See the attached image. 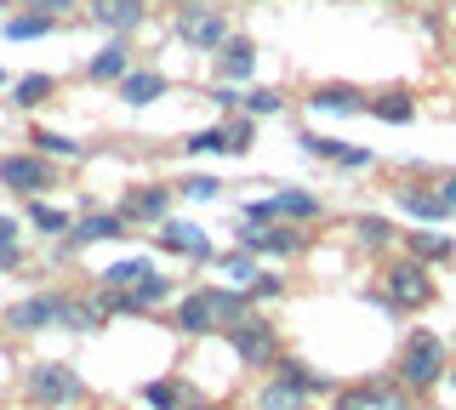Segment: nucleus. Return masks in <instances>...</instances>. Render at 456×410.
I'll return each mask as SVG.
<instances>
[{"label":"nucleus","mask_w":456,"mask_h":410,"mask_svg":"<svg viewBox=\"0 0 456 410\" xmlns=\"http://www.w3.org/2000/svg\"><path fill=\"white\" fill-rule=\"evenodd\" d=\"M246 296H251V302H274V296H285V279H280V274H268V268H263V274H256L251 285H246Z\"/></svg>","instance_id":"38"},{"label":"nucleus","mask_w":456,"mask_h":410,"mask_svg":"<svg viewBox=\"0 0 456 410\" xmlns=\"http://www.w3.org/2000/svg\"><path fill=\"white\" fill-rule=\"evenodd\" d=\"M348 229H354V239H360L365 251H388L394 239H399V229H394V217H377V211H360V217H354Z\"/></svg>","instance_id":"25"},{"label":"nucleus","mask_w":456,"mask_h":410,"mask_svg":"<svg viewBox=\"0 0 456 410\" xmlns=\"http://www.w3.org/2000/svg\"><path fill=\"white\" fill-rule=\"evenodd\" d=\"M52 160L46 154H0V189H12V194H23V200H35V194H46L52 189Z\"/></svg>","instance_id":"8"},{"label":"nucleus","mask_w":456,"mask_h":410,"mask_svg":"<svg viewBox=\"0 0 456 410\" xmlns=\"http://www.w3.org/2000/svg\"><path fill=\"white\" fill-rule=\"evenodd\" d=\"M114 92H120L126 109H149V103H160V97L171 92V80L160 75V68H126V75L114 80Z\"/></svg>","instance_id":"18"},{"label":"nucleus","mask_w":456,"mask_h":410,"mask_svg":"<svg viewBox=\"0 0 456 410\" xmlns=\"http://www.w3.org/2000/svg\"><path fill=\"white\" fill-rule=\"evenodd\" d=\"M177 194H183V200H194V205H206V200H217V194H223V182L217 177H189Z\"/></svg>","instance_id":"39"},{"label":"nucleus","mask_w":456,"mask_h":410,"mask_svg":"<svg viewBox=\"0 0 456 410\" xmlns=\"http://www.w3.org/2000/svg\"><path fill=\"white\" fill-rule=\"evenodd\" d=\"M411 399H417V393L399 388L394 376H377V382H370V410H411Z\"/></svg>","instance_id":"31"},{"label":"nucleus","mask_w":456,"mask_h":410,"mask_svg":"<svg viewBox=\"0 0 456 410\" xmlns=\"http://www.w3.org/2000/svg\"><path fill=\"white\" fill-rule=\"evenodd\" d=\"M23 268V239H0V274H18Z\"/></svg>","instance_id":"40"},{"label":"nucleus","mask_w":456,"mask_h":410,"mask_svg":"<svg viewBox=\"0 0 456 410\" xmlns=\"http://www.w3.org/2000/svg\"><path fill=\"white\" fill-rule=\"evenodd\" d=\"M206 103H217L223 115H228V109H240V92H234V86L223 80V86H211V97H206Z\"/></svg>","instance_id":"42"},{"label":"nucleus","mask_w":456,"mask_h":410,"mask_svg":"<svg viewBox=\"0 0 456 410\" xmlns=\"http://www.w3.org/2000/svg\"><path fill=\"white\" fill-rule=\"evenodd\" d=\"M126 68H132V46H126V35H109L103 52H92V63H86V80H97V86H114Z\"/></svg>","instance_id":"20"},{"label":"nucleus","mask_w":456,"mask_h":410,"mask_svg":"<svg viewBox=\"0 0 456 410\" xmlns=\"http://www.w3.org/2000/svg\"><path fill=\"white\" fill-rule=\"evenodd\" d=\"M223 125H228V154H246L251 137H256V120L251 115H234V120H223Z\"/></svg>","instance_id":"36"},{"label":"nucleus","mask_w":456,"mask_h":410,"mask_svg":"<svg viewBox=\"0 0 456 410\" xmlns=\"http://www.w3.org/2000/svg\"><path fill=\"white\" fill-rule=\"evenodd\" d=\"M23 12H46V18H63V12H75V0H18Z\"/></svg>","instance_id":"41"},{"label":"nucleus","mask_w":456,"mask_h":410,"mask_svg":"<svg viewBox=\"0 0 456 410\" xmlns=\"http://www.w3.org/2000/svg\"><path fill=\"white\" fill-rule=\"evenodd\" d=\"M183 410H228V405H206V399H189Z\"/></svg>","instance_id":"45"},{"label":"nucleus","mask_w":456,"mask_h":410,"mask_svg":"<svg viewBox=\"0 0 456 410\" xmlns=\"http://www.w3.org/2000/svg\"><path fill=\"white\" fill-rule=\"evenodd\" d=\"M451 371V342L439 331H411L394 353V382L411 393H434Z\"/></svg>","instance_id":"1"},{"label":"nucleus","mask_w":456,"mask_h":410,"mask_svg":"<svg viewBox=\"0 0 456 410\" xmlns=\"http://www.w3.org/2000/svg\"><path fill=\"white\" fill-rule=\"evenodd\" d=\"M183 154H228V125H206V132H189L183 137Z\"/></svg>","instance_id":"34"},{"label":"nucleus","mask_w":456,"mask_h":410,"mask_svg":"<svg viewBox=\"0 0 456 410\" xmlns=\"http://www.w3.org/2000/svg\"><path fill=\"white\" fill-rule=\"evenodd\" d=\"M285 109V97L274 86H251V92H240V115H251V120H274Z\"/></svg>","instance_id":"29"},{"label":"nucleus","mask_w":456,"mask_h":410,"mask_svg":"<svg viewBox=\"0 0 456 410\" xmlns=\"http://www.w3.org/2000/svg\"><path fill=\"white\" fill-rule=\"evenodd\" d=\"M211 68H217V80H251L256 75V40L251 35H228L217 52H211Z\"/></svg>","instance_id":"15"},{"label":"nucleus","mask_w":456,"mask_h":410,"mask_svg":"<svg viewBox=\"0 0 456 410\" xmlns=\"http://www.w3.org/2000/svg\"><path fill=\"white\" fill-rule=\"evenodd\" d=\"M28 222H35L40 234H69V222H75V217H69L63 205H46V200L35 194V200H28Z\"/></svg>","instance_id":"33"},{"label":"nucleus","mask_w":456,"mask_h":410,"mask_svg":"<svg viewBox=\"0 0 456 410\" xmlns=\"http://www.w3.org/2000/svg\"><path fill=\"white\" fill-rule=\"evenodd\" d=\"M126 229H132V222H126L120 217V211H86V217H75V222H69V245H103V239H126Z\"/></svg>","instance_id":"17"},{"label":"nucleus","mask_w":456,"mask_h":410,"mask_svg":"<svg viewBox=\"0 0 456 410\" xmlns=\"http://www.w3.org/2000/svg\"><path fill=\"white\" fill-rule=\"evenodd\" d=\"M52 92H57V80H52V75H23L18 86H12V103H18V109H40Z\"/></svg>","instance_id":"32"},{"label":"nucleus","mask_w":456,"mask_h":410,"mask_svg":"<svg viewBox=\"0 0 456 410\" xmlns=\"http://www.w3.org/2000/svg\"><path fill=\"white\" fill-rule=\"evenodd\" d=\"M308 109H320V115H365V92L342 86V80H325V86L308 92Z\"/></svg>","instance_id":"21"},{"label":"nucleus","mask_w":456,"mask_h":410,"mask_svg":"<svg viewBox=\"0 0 456 410\" xmlns=\"http://www.w3.org/2000/svg\"><path fill=\"white\" fill-rule=\"evenodd\" d=\"M28 143H35V154H46V160H80L86 143H75V137H63V132H28Z\"/></svg>","instance_id":"28"},{"label":"nucleus","mask_w":456,"mask_h":410,"mask_svg":"<svg viewBox=\"0 0 456 410\" xmlns=\"http://www.w3.org/2000/svg\"><path fill=\"white\" fill-rule=\"evenodd\" d=\"M434 189H439V200H445V211H451V217H456V172H445V177L434 182Z\"/></svg>","instance_id":"43"},{"label":"nucleus","mask_w":456,"mask_h":410,"mask_svg":"<svg viewBox=\"0 0 456 410\" xmlns=\"http://www.w3.org/2000/svg\"><path fill=\"white\" fill-rule=\"evenodd\" d=\"M0 86H6V68H0Z\"/></svg>","instance_id":"50"},{"label":"nucleus","mask_w":456,"mask_h":410,"mask_svg":"<svg viewBox=\"0 0 456 410\" xmlns=\"http://www.w3.org/2000/svg\"><path fill=\"white\" fill-rule=\"evenodd\" d=\"M382 302L394 308V314H422L428 302H434L439 296V285H434V268L428 262H417V257H405V251H399V257L382 268Z\"/></svg>","instance_id":"2"},{"label":"nucleus","mask_w":456,"mask_h":410,"mask_svg":"<svg viewBox=\"0 0 456 410\" xmlns=\"http://www.w3.org/2000/svg\"><path fill=\"white\" fill-rule=\"evenodd\" d=\"M399 245H405V257H417V262H428V268L456 257V239H451V234H439V229H422V222L399 234Z\"/></svg>","instance_id":"19"},{"label":"nucleus","mask_w":456,"mask_h":410,"mask_svg":"<svg viewBox=\"0 0 456 410\" xmlns=\"http://www.w3.org/2000/svg\"><path fill=\"white\" fill-rule=\"evenodd\" d=\"M256 410H308V393H297L291 382L268 376L263 388H256Z\"/></svg>","instance_id":"27"},{"label":"nucleus","mask_w":456,"mask_h":410,"mask_svg":"<svg viewBox=\"0 0 456 410\" xmlns=\"http://www.w3.org/2000/svg\"><path fill=\"white\" fill-rule=\"evenodd\" d=\"M0 239H23V222L18 217H0Z\"/></svg>","instance_id":"44"},{"label":"nucleus","mask_w":456,"mask_h":410,"mask_svg":"<svg viewBox=\"0 0 456 410\" xmlns=\"http://www.w3.org/2000/svg\"><path fill=\"white\" fill-rule=\"evenodd\" d=\"M0 6H6V0H0Z\"/></svg>","instance_id":"51"},{"label":"nucleus","mask_w":456,"mask_h":410,"mask_svg":"<svg viewBox=\"0 0 456 410\" xmlns=\"http://www.w3.org/2000/svg\"><path fill=\"white\" fill-rule=\"evenodd\" d=\"M451 353H456V331H451Z\"/></svg>","instance_id":"49"},{"label":"nucleus","mask_w":456,"mask_h":410,"mask_svg":"<svg viewBox=\"0 0 456 410\" xmlns=\"http://www.w3.org/2000/svg\"><path fill=\"white\" fill-rule=\"evenodd\" d=\"M411 410H434V405H411Z\"/></svg>","instance_id":"48"},{"label":"nucleus","mask_w":456,"mask_h":410,"mask_svg":"<svg viewBox=\"0 0 456 410\" xmlns=\"http://www.w3.org/2000/svg\"><path fill=\"white\" fill-rule=\"evenodd\" d=\"M63 314H69V291H35V296H23V302H12L0 325L18 331V336H28V331H52V325H63Z\"/></svg>","instance_id":"7"},{"label":"nucleus","mask_w":456,"mask_h":410,"mask_svg":"<svg viewBox=\"0 0 456 410\" xmlns=\"http://www.w3.org/2000/svg\"><path fill=\"white\" fill-rule=\"evenodd\" d=\"M297 149L314 154V160H331V165H348V172H365L377 154L370 149H354V143H337V137H325V132H297Z\"/></svg>","instance_id":"14"},{"label":"nucleus","mask_w":456,"mask_h":410,"mask_svg":"<svg viewBox=\"0 0 456 410\" xmlns=\"http://www.w3.org/2000/svg\"><path fill=\"white\" fill-rule=\"evenodd\" d=\"M445 388H451V393H456V371H445Z\"/></svg>","instance_id":"47"},{"label":"nucleus","mask_w":456,"mask_h":410,"mask_svg":"<svg viewBox=\"0 0 456 410\" xmlns=\"http://www.w3.org/2000/svg\"><path fill=\"white\" fill-rule=\"evenodd\" d=\"M154 245L166 251V257H189V262H217V245H211V234L200 229V222H154Z\"/></svg>","instance_id":"9"},{"label":"nucleus","mask_w":456,"mask_h":410,"mask_svg":"<svg viewBox=\"0 0 456 410\" xmlns=\"http://www.w3.org/2000/svg\"><path fill=\"white\" fill-rule=\"evenodd\" d=\"M274 376H280V382H291V388H297V393H308V399H314V393H337V382H331V376H320L314 365H303L297 353H280V359H274Z\"/></svg>","instance_id":"22"},{"label":"nucleus","mask_w":456,"mask_h":410,"mask_svg":"<svg viewBox=\"0 0 456 410\" xmlns=\"http://www.w3.org/2000/svg\"><path fill=\"white\" fill-rule=\"evenodd\" d=\"M217 268H223V274H228V279H234V285H240V291H246V285H251V279H256V274H263V268H256V257H251V251H234V257H217Z\"/></svg>","instance_id":"35"},{"label":"nucleus","mask_w":456,"mask_h":410,"mask_svg":"<svg viewBox=\"0 0 456 410\" xmlns=\"http://www.w3.org/2000/svg\"><path fill=\"white\" fill-rule=\"evenodd\" d=\"M171 35H177L189 52H206V58H211L234 29H228L223 6H211V0H189V6H177V18H171Z\"/></svg>","instance_id":"5"},{"label":"nucleus","mask_w":456,"mask_h":410,"mask_svg":"<svg viewBox=\"0 0 456 410\" xmlns=\"http://www.w3.org/2000/svg\"><path fill=\"white\" fill-rule=\"evenodd\" d=\"M171 200H177V189H166V182H137V189L120 194V205H114V211H120L132 229H137V222H142V229H154V222L171 217Z\"/></svg>","instance_id":"10"},{"label":"nucleus","mask_w":456,"mask_h":410,"mask_svg":"<svg viewBox=\"0 0 456 410\" xmlns=\"http://www.w3.org/2000/svg\"><path fill=\"white\" fill-rule=\"evenodd\" d=\"M149 6H189V0H149Z\"/></svg>","instance_id":"46"},{"label":"nucleus","mask_w":456,"mask_h":410,"mask_svg":"<svg viewBox=\"0 0 456 410\" xmlns=\"http://www.w3.org/2000/svg\"><path fill=\"white\" fill-rule=\"evenodd\" d=\"M142 274H154V257H120V262H109L103 274H97V285H103V291H126V285H137Z\"/></svg>","instance_id":"26"},{"label":"nucleus","mask_w":456,"mask_h":410,"mask_svg":"<svg viewBox=\"0 0 456 410\" xmlns=\"http://www.w3.org/2000/svg\"><path fill=\"white\" fill-rule=\"evenodd\" d=\"M171 325H177V336H217V308H211V285L183 291V296H177V308H171Z\"/></svg>","instance_id":"12"},{"label":"nucleus","mask_w":456,"mask_h":410,"mask_svg":"<svg viewBox=\"0 0 456 410\" xmlns=\"http://www.w3.org/2000/svg\"><path fill=\"white\" fill-rule=\"evenodd\" d=\"M63 18H46V12H18V18H6V40H40L52 35Z\"/></svg>","instance_id":"30"},{"label":"nucleus","mask_w":456,"mask_h":410,"mask_svg":"<svg viewBox=\"0 0 456 410\" xmlns=\"http://www.w3.org/2000/svg\"><path fill=\"white\" fill-rule=\"evenodd\" d=\"M86 18L109 35H132V29H142V18H149V0H92Z\"/></svg>","instance_id":"16"},{"label":"nucleus","mask_w":456,"mask_h":410,"mask_svg":"<svg viewBox=\"0 0 456 410\" xmlns=\"http://www.w3.org/2000/svg\"><path fill=\"white\" fill-rule=\"evenodd\" d=\"M394 211L411 222H422V229H439V222L451 217L445 200H439V189H422V182H405V189H394Z\"/></svg>","instance_id":"13"},{"label":"nucleus","mask_w":456,"mask_h":410,"mask_svg":"<svg viewBox=\"0 0 456 410\" xmlns=\"http://www.w3.org/2000/svg\"><path fill=\"white\" fill-rule=\"evenodd\" d=\"M234 245L251 257H297L303 251V222H240Z\"/></svg>","instance_id":"6"},{"label":"nucleus","mask_w":456,"mask_h":410,"mask_svg":"<svg viewBox=\"0 0 456 410\" xmlns=\"http://www.w3.org/2000/svg\"><path fill=\"white\" fill-rule=\"evenodd\" d=\"M166 302H177V285L154 268V274H142L137 285H126V291H109V308L114 314H154V308H166Z\"/></svg>","instance_id":"11"},{"label":"nucleus","mask_w":456,"mask_h":410,"mask_svg":"<svg viewBox=\"0 0 456 410\" xmlns=\"http://www.w3.org/2000/svg\"><path fill=\"white\" fill-rule=\"evenodd\" d=\"M223 342H228V353H234L246 371H274V359L285 353V348H280V325L268 319V314H256V308L228 325Z\"/></svg>","instance_id":"3"},{"label":"nucleus","mask_w":456,"mask_h":410,"mask_svg":"<svg viewBox=\"0 0 456 410\" xmlns=\"http://www.w3.org/2000/svg\"><path fill=\"white\" fill-rule=\"evenodd\" d=\"M331 410H370V382H354V388L331 393Z\"/></svg>","instance_id":"37"},{"label":"nucleus","mask_w":456,"mask_h":410,"mask_svg":"<svg viewBox=\"0 0 456 410\" xmlns=\"http://www.w3.org/2000/svg\"><path fill=\"white\" fill-rule=\"evenodd\" d=\"M23 399L35 405V410H69V405L86 399V382H80L75 365L40 359V365H28V371H23Z\"/></svg>","instance_id":"4"},{"label":"nucleus","mask_w":456,"mask_h":410,"mask_svg":"<svg viewBox=\"0 0 456 410\" xmlns=\"http://www.w3.org/2000/svg\"><path fill=\"white\" fill-rule=\"evenodd\" d=\"M194 399V388L183 376H154V382H142V405L149 410H183Z\"/></svg>","instance_id":"23"},{"label":"nucleus","mask_w":456,"mask_h":410,"mask_svg":"<svg viewBox=\"0 0 456 410\" xmlns=\"http://www.w3.org/2000/svg\"><path fill=\"white\" fill-rule=\"evenodd\" d=\"M365 115H377V120H388V125H411L417 120V97L411 92H377V97H365Z\"/></svg>","instance_id":"24"}]
</instances>
